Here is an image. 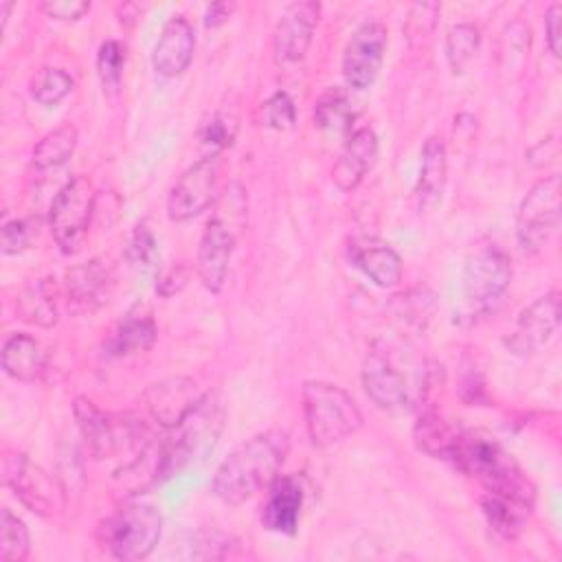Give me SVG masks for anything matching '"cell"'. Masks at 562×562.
Here are the masks:
<instances>
[{
	"instance_id": "obj_22",
	"label": "cell",
	"mask_w": 562,
	"mask_h": 562,
	"mask_svg": "<svg viewBox=\"0 0 562 562\" xmlns=\"http://www.w3.org/2000/svg\"><path fill=\"white\" fill-rule=\"evenodd\" d=\"M303 507V487L294 476H277L268 485V498L261 509V522L274 533H294Z\"/></svg>"
},
{
	"instance_id": "obj_31",
	"label": "cell",
	"mask_w": 562,
	"mask_h": 562,
	"mask_svg": "<svg viewBox=\"0 0 562 562\" xmlns=\"http://www.w3.org/2000/svg\"><path fill=\"white\" fill-rule=\"evenodd\" d=\"M31 553V536L22 518L11 509H2L0 516V560L2 562H24Z\"/></svg>"
},
{
	"instance_id": "obj_23",
	"label": "cell",
	"mask_w": 562,
	"mask_h": 562,
	"mask_svg": "<svg viewBox=\"0 0 562 562\" xmlns=\"http://www.w3.org/2000/svg\"><path fill=\"white\" fill-rule=\"evenodd\" d=\"M448 178V154L441 138L430 136L422 147V165L415 182V202L419 211H432L443 193Z\"/></svg>"
},
{
	"instance_id": "obj_1",
	"label": "cell",
	"mask_w": 562,
	"mask_h": 562,
	"mask_svg": "<svg viewBox=\"0 0 562 562\" xmlns=\"http://www.w3.org/2000/svg\"><path fill=\"white\" fill-rule=\"evenodd\" d=\"M290 437L285 430H263L239 443L217 468L213 494L226 505H239L268 487L288 457Z\"/></svg>"
},
{
	"instance_id": "obj_21",
	"label": "cell",
	"mask_w": 562,
	"mask_h": 562,
	"mask_svg": "<svg viewBox=\"0 0 562 562\" xmlns=\"http://www.w3.org/2000/svg\"><path fill=\"white\" fill-rule=\"evenodd\" d=\"M347 255L349 261L380 288H393L402 279V257L375 237L351 239Z\"/></svg>"
},
{
	"instance_id": "obj_42",
	"label": "cell",
	"mask_w": 562,
	"mask_h": 562,
	"mask_svg": "<svg viewBox=\"0 0 562 562\" xmlns=\"http://www.w3.org/2000/svg\"><path fill=\"white\" fill-rule=\"evenodd\" d=\"M231 11H233V4H228V2H213L206 9V13H204V24L211 26V29L220 26V24H224L228 20Z\"/></svg>"
},
{
	"instance_id": "obj_34",
	"label": "cell",
	"mask_w": 562,
	"mask_h": 562,
	"mask_svg": "<svg viewBox=\"0 0 562 562\" xmlns=\"http://www.w3.org/2000/svg\"><path fill=\"white\" fill-rule=\"evenodd\" d=\"M237 136V119L231 112H215L200 130V143L209 149L206 156H217L233 145Z\"/></svg>"
},
{
	"instance_id": "obj_40",
	"label": "cell",
	"mask_w": 562,
	"mask_h": 562,
	"mask_svg": "<svg viewBox=\"0 0 562 562\" xmlns=\"http://www.w3.org/2000/svg\"><path fill=\"white\" fill-rule=\"evenodd\" d=\"M544 33H547V46L553 53V57H560L562 50V4L553 2L544 13Z\"/></svg>"
},
{
	"instance_id": "obj_28",
	"label": "cell",
	"mask_w": 562,
	"mask_h": 562,
	"mask_svg": "<svg viewBox=\"0 0 562 562\" xmlns=\"http://www.w3.org/2000/svg\"><path fill=\"white\" fill-rule=\"evenodd\" d=\"M57 285L50 279L31 281L18 296V314L22 321L53 327L57 323Z\"/></svg>"
},
{
	"instance_id": "obj_43",
	"label": "cell",
	"mask_w": 562,
	"mask_h": 562,
	"mask_svg": "<svg viewBox=\"0 0 562 562\" xmlns=\"http://www.w3.org/2000/svg\"><path fill=\"white\" fill-rule=\"evenodd\" d=\"M11 7H13V2H9V0L0 2V18H2V26L7 24V18H9V11H11Z\"/></svg>"
},
{
	"instance_id": "obj_8",
	"label": "cell",
	"mask_w": 562,
	"mask_h": 562,
	"mask_svg": "<svg viewBox=\"0 0 562 562\" xmlns=\"http://www.w3.org/2000/svg\"><path fill=\"white\" fill-rule=\"evenodd\" d=\"M224 402L217 393H204L202 400L191 408V413L167 435V448L171 457L173 472L187 463L204 459L217 443L224 428Z\"/></svg>"
},
{
	"instance_id": "obj_24",
	"label": "cell",
	"mask_w": 562,
	"mask_h": 562,
	"mask_svg": "<svg viewBox=\"0 0 562 562\" xmlns=\"http://www.w3.org/2000/svg\"><path fill=\"white\" fill-rule=\"evenodd\" d=\"M156 340V323L140 305L123 314L105 340V349L112 356H132L147 351Z\"/></svg>"
},
{
	"instance_id": "obj_14",
	"label": "cell",
	"mask_w": 562,
	"mask_h": 562,
	"mask_svg": "<svg viewBox=\"0 0 562 562\" xmlns=\"http://www.w3.org/2000/svg\"><path fill=\"white\" fill-rule=\"evenodd\" d=\"M560 292H547L529 303L505 338V347L520 358L540 351L560 327Z\"/></svg>"
},
{
	"instance_id": "obj_38",
	"label": "cell",
	"mask_w": 562,
	"mask_h": 562,
	"mask_svg": "<svg viewBox=\"0 0 562 562\" xmlns=\"http://www.w3.org/2000/svg\"><path fill=\"white\" fill-rule=\"evenodd\" d=\"M35 235V228L29 220H9L2 224V252L18 255L22 252Z\"/></svg>"
},
{
	"instance_id": "obj_12",
	"label": "cell",
	"mask_w": 562,
	"mask_h": 562,
	"mask_svg": "<svg viewBox=\"0 0 562 562\" xmlns=\"http://www.w3.org/2000/svg\"><path fill=\"white\" fill-rule=\"evenodd\" d=\"M389 33L380 20L362 22L345 44L342 50V77L349 88H369L384 61Z\"/></svg>"
},
{
	"instance_id": "obj_33",
	"label": "cell",
	"mask_w": 562,
	"mask_h": 562,
	"mask_svg": "<svg viewBox=\"0 0 562 562\" xmlns=\"http://www.w3.org/2000/svg\"><path fill=\"white\" fill-rule=\"evenodd\" d=\"M72 86L75 81L64 68L46 66L31 81V97L40 105H57L72 90Z\"/></svg>"
},
{
	"instance_id": "obj_3",
	"label": "cell",
	"mask_w": 562,
	"mask_h": 562,
	"mask_svg": "<svg viewBox=\"0 0 562 562\" xmlns=\"http://www.w3.org/2000/svg\"><path fill=\"white\" fill-rule=\"evenodd\" d=\"M246 224V191L239 182L226 184L215 200V211L200 237L195 270L209 292L224 288L231 255Z\"/></svg>"
},
{
	"instance_id": "obj_9",
	"label": "cell",
	"mask_w": 562,
	"mask_h": 562,
	"mask_svg": "<svg viewBox=\"0 0 562 562\" xmlns=\"http://www.w3.org/2000/svg\"><path fill=\"white\" fill-rule=\"evenodd\" d=\"M562 220L560 176L538 180L522 198L516 213V237L527 255L540 252L558 235Z\"/></svg>"
},
{
	"instance_id": "obj_13",
	"label": "cell",
	"mask_w": 562,
	"mask_h": 562,
	"mask_svg": "<svg viewBox=\"0 0 562 562\" xmlns=\"http://www.w3.org/2000/svg\"><path fill=\"white\" fill-rule=\"evenodd\" d=\"M2 479L31 512L48 516L57 509L61 490L40 465L31 463L26 454L7 450L2 457Z\"/></svg>"
},
{
	"instance_id": "obj_35",
	"label": "cell",
	"mask_w": 562,
	"mask_h": 562,
	"mask_svg": "<svg viewBox=\"0 0 562 562\" xmlns=\"http://www.w3.org/2000/svg\"><path fill=\"white\" fill-rule=\"evenodd\" d=\"M123 64H125V48L121 46V42L116 40H108L99 46L97 53V70L99 77L103 81V86L108 88H119L121 83V72H123Z\"/></svg>"
},
{
	"instance_id": "obj_15",
	"label": "cell",
	"mask_w": 562,
	"mask_h": 562,
	"mask_svg": "<svg viewBox=\"0 0 562 562\" xmlns=\"http://www.w3.org/2000/svg\"><path fill=\"white\" fill-rule=\"evenodd\" d=\"M217 156H204L182 171L167 198V215L184 222L200 215L215 200Z\"/></svg>"
},
{
	"instance_id": "obj_18",
	"label": "cell",
	"mask_w": 562,
	"mask_h": 562,
	"mask_svg": "<svg viewBox=\"0 0 562 562\" xmlns=\"http://www.w3.org/2000/svg\"><path fill=\"white\" fill-rule=\"evenodd\" d=\"M112 272L101 259H90L66 272V301L75 314H92L108 303Z\"/></svg>"
},
{
	"instance_id": "obj_7",
	"label": "cell",
	"mask_w": 562,
	"mask_h": 562,
	"mask_svg": "<svg viewBox=\"0 0 562 562\" xmlns=\"http://www.w3.org/2000/svg\"><path fill=\"white\" fill-rule=\"evenodd\" d=\"M75 419L79 432L94 459L114 457L116 452L134 448L136 452L151 441V435L130 417H114L101 411L92 400L77 397L75 400Z\"/></svg>"
},
{
	"instance_id": "obj_17",
	"label": "cell",
	"mask_w": 562,
	"mask_h": 562,
	"mask_svg": "<svg viewBox=\"0 0 562 562\" xmlns=\"http://www.w3.org/2000/svg\"><path fill=\"white\" fill-rule=\"evenodd\" d=\"M202 391L198 384L189 378H167L162 382L151 384L145 391V406L151 415V419L162 428H176L191 408L202 400Z\"/></svg>"
},
{
	"instance_id": "obj_5",
	"label": "cell",
	"mask_w": 562,
	"mask_h": 562,
	"mask_svg": "<svg viewBox=\"0 0 562 562\" xmlns=\"http://www.w3.org/2000/svg\"><path fill=\"white\" fill-rule=\"evenodd\" d=\"M162 533V516L154 505L125 503L110 514L97 529L103 549L116 560H145L158 544Z\"/></svg>"
},
{
	"instance_id": "obj_32",
	"label": "cell",
	"mask_w": 562,
	"mask_h": 562,
	"mask_svg": "<svg viewBox=\"0 0 562 562\" xmlns=\"http://www.w3.org/2000/svg\"><path fill=\"white\" fill-rule=\"evenodd\" d=\"M481 42V33L470 22L452 24L446 33V59L454 72H461L474 57Z\"/></svg>"
},
{
	"instance_id": "obj_26",
	"label": "cell",
	"mask_w": 562,
	"mask_h": 562,
	"mask_svg": "<svg viewBox=\"0 0 562 562\" xmlns=\"http://www.w3.org/2000/svg\"><path fill=\"white\" fill-rule=\"evenodd\" d=\"M459 435H461V430L454 428L452 424H448L435 411H424L413 428L417 448L424 450L426 454H430L432 459H443V461H450Z\"/></svg>"
},
{
	"instance_id": "obj_16",
	"label": "cell",
	"mask_w": 562,
	"mask_h": 562,
	"mask_svg": "<svg viewBox=\"0 0 562 562\" xmlns=\"http://www.w3.org/2000/svg\"><path fill=\"white\" fill-rule=\"evenodd\" d=\"M321 4L312 0L292 2L281 13L277 26H274V55L279 61H299L307 53L312 44L314 29L318 24Z\"/></svg>"
},
{
	"instance_id": "obj_4",
	"label": "cell",
	"mask_w": 562,
	"mask_h": 562,
	"mask_svg": "<svg viewBox=\"0 0 562 562\" xmlns=\"http://www.w3.org/2000/svg\"><path fill=\"white\" fill-rule=\"evenodd\" d=\"M305 428L314 446H331L353 435L362 426L356 400L338 384L307 380L301 391Z\"/></svg>"
},
{
	"instance_id": "obj_36",
	"label": "cell",
	"mask_w": 562,
	"mask_h": 562,
	"mask_svg": "<svg viewBox=\"0 0 562 562\" xmlns=\"http://www.w3.org/2000/svg\"><path fill=\"white\" fill-rule=\"evenodd\" d=\"M127 257L136 268L154 270L158 263V244L145 224H138L130 237Z\"/></svg>"
},
{
	"instance_id": "obj_37",
	"label": "cell",
	"mask_w": 562,
	"mask_h": 562,
	"mask_svg": "<svg viewBox=\"0 0 562 562\" xmlns=\"http://www.w3.org/2000/svg\"><path fill=\"white\" fill-rule=\"evenodd\" d=\"M261 114H263V123L272 130L285 132L294 127L296 121V108L290 99L288 92H274L263 105H261Z\"/></svg>"
},
{
	"instance_id": "obj_11",
	"label": "cell",
	"mask_w": 562,
	"mask_h": 562,
	"mask_svg": "<svg viewBox=\"0 0 562 562\" xmlns=\"http://www.w3.org/2000/svg\"><path fill=\"white\" fill-rule=\"evenodd\" d=\"M362 384L367 395L384 411H406L415 406L411 380L384 345L371 347L362 364Z\"/></svg>"
},
{
	"instance_id": "obj_25",
	"label": "cell",
	"mask_w": 562,
	"mask_h": 562,
	"mask_svg": "<svg viewBox=\"0 0 562 562\" xmlns=\"http://www.w3.org/2000/svg\"><path fill=\"white\" fill-rule=\"evenodd\" d=\"M46 353L29 334H11L2 345V369L9 378L31 382L44 373Z\"/></svg>"
},
{
	"instance_id": "obj_41",
	"label": "cell",
	"mask_w": 562,
	"mask_h": 562,
	"mask_svg": "<svg viewBox=\"0 0 562 562\" xmlns=\"http://www.w3.org/2000/svg\"><path fill=\"white\" fill-rule=\"evenodd\" d=\"M184 283H187V268H184V266H171L169 270H165V272L158 277L156 290H158L162 296H171V294H176L178 290H182Z\"/></svg>"
},
{
	"instance_id": "obj_10",
	"label": "cell",
	"mask_w": 562,
	"mask_h": 562,
	"mask_svg": "<svg viewBox=\"0 0 562 562\" xmlns=\"http://www.w3.org/2000/svg\"><path fill=\"white\" fill-rule=\"evenodd\" d=\"M94 200H97V191L86 176L70 178L55 193L48 211V226L61 252L72 255L81 248L88 235Z\"/></svg>"
},
{
	"instance_id": "obj_2",
	"label": "cell",
	"mask_w": 562,
	"mask_h": 562,
	"mask_svg": "<svg viewBox=\"0 0 562 562\" xmlns=\"http://www.w3.org/2000/svg\"><path fill=\"white\" fill-rule=\"evenodd\" d=\"M450 461L463 474L479 481L487 494L509 496L533 505L536 490L531 481L496 439L483 432L461 430Z\"/></svg>"
},
{
	"instance_id": "obj_29",
	"label": "cell",
	"mask_w": 562,
	"mask_h": 562,
	"mask_svg": "<svg viewBox=\"0 0 562 562\" xmlns=\"http://www.w3.org/2000/svg\"><path fill=\"white\" fill-rule=\"evenodd\" d=\"M77 147V127L66 123L53 132H48L35 147H33V167L35 171H50L66 165Z\"/></svg>"
},
{
	"instance_id": "obj_6",
	"label": "cell",
	"mask_w": 562,
	"mask_h": 562,
	"mask_svg": "<svg viewBox=\"0 0 562 562\" xmlns=\"http://www.w3.org/2000/svg\"><path fill=\"white\" fill-rule=\"evenodd\" d=\"M512 283V261L498 246H481L474 250L461 272L463 314L470 321L494 312Z\"/></svg>"
},
{
	"instance_id": "obj_39",
	"label": "cell",
	"mask_w": 562,
	"mask_h": 562,
	"mask_svg": "<svg viewBox=\"0 0 562 562\" xmlns=\"http://www.w3.org/2000/svg\"><path fill=\"white\" fill-rule=\"evenodd\" d=\"M42 11L55 20H79L90 11V2L86 0H46L42 2Z\"/></svg>"
},
{
	"instance_id": "obj_30",
	"label": "cell",
	"mask_w": 562,
	"mask_h": 562,
	"mask_svg": "<svg viewBox=\"0 0 562 562\" xmlns=\"http://www.w3.org/2000/svg\"><path fill=\"white\" fill-rule=\"evenodd\" d=\"M353 110L340 88H331L314 105V123L327 134H347L351 130Z\"/></svg>"
},
{
	"instance_id": "obj_19",
	"label": "cell",
	"mask_w": 562,
	"mask_h": 562,
	"mask_svg": "<svg viewBox=\"0 0 562 562\" xmlns=\"http://www.w3.org/2000/svg\"><path fill=\"white\" fill-rule=\"evenodd\" d=\"M195 50V33L187 18L173 15L165 22L151 53V66L160 77L182 75Z\"/></svg>"
},
{
	"instance_id": "obj_27",
	"label": "cell",
	"mask_w": 562,
	"mask_h": 562,
	"mask_svg": "<svg viewBox=\"0 0 562 562\" xmlns=\"http://www.w3.org/2000/svg\"><path fill=\"white\" fill-rule=\"evenodd\" d=\"M533 505H527L522 501L509 498V496H498V494H487L481 498V509L487 520V525L503 538L514 540L520 536V531L527 525L529 512Z\"/></svg>"
},
{
	"instance_id": "obj_20",
	"label": "cell",
	"mask_w": 562,
	"mask_h": 562,
	"mask_svg": "<svg viewBox=\"0 0 562 562\" xmlns=\"http://www.w3.org/2000/svg\"><path fill=\"white\" fill-rule=\"evenodd\" d=\"M378 158V136L371 127L349 132L345 147L331 169V180L340 191H353Z\"/></svg>"
}]
</instances>
